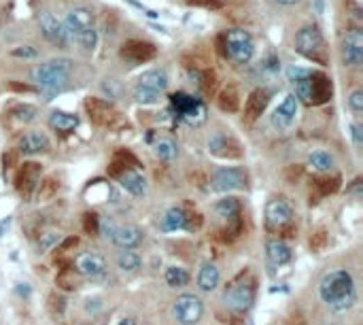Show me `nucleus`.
<instances>
[{"mask_svg":"<svg viewBox=\"0 0 363 325\" xmlns=\"http://www.w3.org/2000/svg\"><path fill=\"white\" fill-rule=\"evenodd\" d=\"M9 115H11L13 119H17L19 124H30V121L36 117V106H32V104H15V106L9 111Z\"/></svg>","mask_w":363,"mask_h":325,"instance_id":"36","label":"nucleus"},{"mask_svg":"<svg viewBox=\"0 0 363 325\" xmlns=\"http://www.w3.org/2000/svg\"><path fill=\"white\" fill-rule=\"evenodd\" d=\"M40 173H43V168H40V164H36V161H24V164H19V168L15 173L17 191L24 196H30L38 187Z\"/></svg>","mask_w":363,"mask_h":325,"instance_id":"19","label":"nucleus"},{"mask_svg":"<svg viewBox=\"0 0 363 325\" xmlns=\"http://www.w3.org/2000/svg\"><path fill=\"white\" fill-rule=\"evenodd\" d=\"M247 173L242 168H236V166H223V168H217L211 177V187L213 191L217 193H229V191H236V189H245L247 187Z\"/></svg>","mask_w":363,"mask_h":325,"instance_id":"11","label":"nucleus"},{"mask_svg":"<svg viewBox=\"0 0 363 325\" xmlns=\"http://www.w3.org/2000/svg\"><path fill=\"white\" fill-rule=\"evenodd\" d=\"M164 278H166V283H168V287H172V290L187 287L189 280H191L189 272H187L185 268H181V266H168L166 272H164Z\"/></svg>","mask_w":363,"mask_h":325,"instance_id":"31","label":"nucleus"},{"mask_svg":"<svg viewBox=\"0 0 363 325\" xmlns=\"http://www.w3.org/2000/svg\"><path fill=\"white\" fill-rule=\"evenodd\" d=\"M296 98L298 102H304L308 106H321L328 104L334 96V84L332 77H328L321 70H308L300 81H296Z\"/></svg>","mask_w":363,"mask_h":325,"instance_id":"2","label":"nucleus"},{"mask_svg":"<svg viewBox=\"0 0 363 325\" xmlns=\"http://www.w3.org/2000/svg\"><path fill=\"white\" fill-rule=\"evenodd\" d=\"M342 64L348 68H359L363 64V32L359 28H348L340 45Z\"/></svg>","mask_w":363,"mask_h":325,"instance_id":"12","label":"nucleus"},{"mask_svg":"<svg viewBox=\"0 0 363 325\" xmlns=\"http://www.w3.org/2000/svg\"><path fill=\"white\" fill-rule=\"evenodd\" d=\"M209 151L221 159H240L242 155H245V151H242V145L229 136V134H223V132H215L211 138H209Z\"/></svg>","mask_w":363,"mask_h":325,"instance_id":"16","label":"nucleus"},{"mask_svg":"<svg viewBox=\"0 0 363 325\" xmlns=\"http://www.w3.org/2000/svg\"><path fill=\"white\" fill-rule=\"evenodd\" d=\"M83 228H86L88 234H100V217L96 213H86Z\"/></svg>","mask_w":363,"mask_h":325,"instance_id":"39","label":"nucleus"},{"mask_svg":"<svg viewBox=\"0 0 363 325\" xmlns=\"http://www.w3.org/2000/svg\"><path fill=\"white\" fill-rule=\"evenodd\" d=\"M79 126V117L66 111H54L49 115V128L60 132V134H68Z\"/></svg>","mask_w":363,"mask_h":325,"instance_id":"28","label":"nucleus"},{"mask_svg":"<svg viewBox=\"0 0 363 325\" xmlns=\"http://www.w3.org/2000/svg\"><path fill=\"white\" fill-rule=\"evenodd\" d=\"M308 72V68H300V66H289L287 68V79L291 81V84H296V81H300L304 74Z\"/></svg>","mask_w":363,"mask_h":325,"instance_id":"43","label":"nucleus"},{"mask_svg":"<svg viewBox=\"0 0 363 325\" xmlns=\"http://www.w3.org/2000/svg\"><path fill=\"white\" fill-rule=\"evenodd\" d=\"M348 109L359 117L363 113V90H353L348 96Z\"/></svg>","mask_w":363,"mask_h":325,"instance_id":"38","label":"nucleus"},{"mask_svg":"<svg viewBox=\"0 0 363 325\" xmlns=\"http://www.w3.org/2000/svg\"><path fill=\"white\" fill-rule=\"evenodd\" d=\"M138 88H145V90H151V92H157L161 94L166 88H168V74L164 68H151V70H145L140 77H138Z\"/></svg>","mask_w":363,"mask_h":325,"instance_id":"26","label":"nucleus"},{"mask_svg":"<svg viewBox=\"0 0 363 325\" xmlns=\"http://www.w3.org/2000/svg\"><path fill=\"white\" fill-rule=\"evenodd\" d=\"M72 270L86 278H98L106 272V260L98 251H81L72 260Z\"/></svg>","mask_w":363,"mask_h":325,"instance_id":"13","label":"nucleus"},{"mask_svg":"<svg viewBox=\"0 0 363 325\" xmlns=\"http://www.w3.org/2000/svg\"><path fill=\"white\" fill-rule=\"evenodd\" d=\"M296 51L302 54L306 60H312L321 66L328 64V51H325V40L316 26H304L296 34Z\"/></svg>","mask_w":363,"mask_h":325,"instance_id":"6","label":"nucleus"},{"mask_svg":"<svg viewBox=\"0 0 363 325\" xmlns=\"http://www.w3.org/2000/svg\"><path fill=\"white\" fill-rule=\"evenodd\" d=\"M217 104L223 113H236L240 109V96H238V90L227 86L225 90H221L219 98H217Z\"/></svg>","mask_w":363,"mask_h":325,"instance_id":"33","label":"nucleus"},{"mask_svg":"<svg viewBox=\"0 0 363 325\" xmlns=\"http://www.w3.org/2000/svg\"><path fill=\"white\" fill-rule=\"evenodd\" d=\"M187 228V211L181 207H172L161 217V230L164 232H177Z\"/></svg>","mask_w":363,"mask_h":325,"instance_id":"29","label":"nucleus"},{"mask_svg":"<svg viewBox=\"0 0 363 325\" xmlns=\"http://www.w3.org/2000/svg\"><path fill=\"white\" fill-rule=\"evenodd\" d=\"M38 28H40V34H43L51 45L56 47H66L68 45V32L64 28V24L49 11L45 13H40L38 17Z\"/></svg>","mask_w":363,"mask_h":325,"instance_id":"14","label":"nucleus"},{"mask_svg":"<svg viewBox=\"0 0 363 325\" xmlns=\"http://www.w3.org/2000/svg\"><path fill=\"white\" fill-rule=\"evenodd\" d=\"M197 290L200 292H204V294H211L219 287V283H221V270L217 268V264L213 262H207V264H202L200 270H197Z\"/></svg>","mask_w":363,"mask_h":325,"instance_id":"25","label":"nucleus"},{"mask_svg":"<svg viewBox=\"0 0 363 325\" xmlns=\"http://www.w3.org/2000/svg\"><path fill=\"white\" fill-rule=\"evenodd\" d=\"M276 3H278V5H293L296 0H276Z\"/></svg>","mask_w":363,"mask_h":325,"instance_id":"48","label":"nucleus"},{"mask_svg":"<svg viewBox=\"0 0 363 325\" xmlns=\"http://www.w3.org/2000/svg\"><path fill=\"white\" fill-rule=\"evenodd\" d=\"M68 38L76 40V43L92 51L98 43V32H96V15L90 7H74L66 13V19L62 22Z\"/></svg>","mask_w":363,"mask_h":325,"instance_id":"3","label":"nucleus"},{"mask_svg":"<svg viewBox=\"0 0 363 325\" xmlns=\"http://www.w3.org/2000/svg\"><path fill=\"white\" fill-rule=\"evenodd\" d=\"M98 325H102V323H98Z\"/></svg>","mask_w":363,"mask_h":325,"instance_id":"49","label":"nucleus"},{"mask_svg":"<svg viewBox=\"0 0 363 325\" xmlns=\"http://www.w3.org/2000/svg\"><path fill=\"white\" fill-rule=\"evenodd\" d=\"M270 98H272V92L268 88H257L249 94L247 102H245V117L249 121H255L264 115V111L268 109L270 104Z\"/></svg>","mask_w":363,"mask_h":325,"instance_id":"23","label":"nucleus"},{"mask_svg":"<svg viewBox=\"0 0 363 325\" xmlns=\"http://www.w3.org/2000/svg\"><path fill=\"white\" fill-rule=\"evenodd\" d=\"M51 149V141L45 132L40 130H30L26 132L19 143H17V151L24 155H38V153H47Z\"/></svg>","mask_w":363,"mask_h":325,"instance_id":"22","label":"nucleus"},{"mask_svg":"<svg viewBox=\"0 0 363 325\" xmlns=\"http://www.w3.org/2000/svg\"><path fill=\"white\" fill-rule=\"evenodd\" d=\"M172 104H175L179 117L185 121V124H189L193 128L202 126L207 121V106H204V102H200L193 96H187L183 92L172 94Z\"/></svg>","mask_w":363,"mask_h":325,"instance_id":"10","label":"nucleus"},{"mask_svg":"<svg viewBox=\"0 0 363 325\" xmlns=\"http://www.w3.org/2000/svg\"><path fill=\"white\" fill-rule=\"evenodd\" d=\"M213 211L221 221H225V230L240 232V221H238L240 219V202H238V198L225 196V198L217 200Z\"/></svg>","mask_w":363,"mask_h":325,"instance_id":"18","label":"nucleus"},{"mask_svg":"<svg viewBox=\"0 0 363 325\" xmlns=\"http://www.w3.org/2000/svg\"><path fill=\"white\" fill-rule=\"evenodd\" d=\"M86 111L96 126L106 128V126H113L117 119V111L113 109V104L102 98H86Z\"/></svg>","mask_w":363,"mask_h":325,"instance_id":"21","label":"nucleus"},{"mask_svg":"<svg viewBox=\"0 0 363 325\" xmlns=\"http://www.w3.org/2000/svg\"><path fill=\"white\" fill-rule=\"evenodd\" d=\"M117 179H119V185L124 187L130 196H143V193L147 191V181H145V177H143L138 171H134V168L124 171Z\"/></svg>","mask_w":363,"mask_h":325,"instance_id":"27","label":"nucleus"},{"mask_svg":"<svg viewBox=\"0 0 363 325\" xmlns=\"http://www.w3.org/2000/svg\"><path fill=\"white\" fill-rule=\"evenodd\" d=\"M223 54L238 64H249L255 54V43L247 30H229L223 38Z\"/></svg>","mask_w":363,"mask_h":325,"instance_id":"8","label":"nucleus"},{"mask_svg":"<svg viewBox=\"0 0 363 325\" xmlns=\"http://www.w3.org/2000/svg\"><path fill=\"white\" fill-rule=\"evenodd\" d=\"M293 207L285 198H272L266 205V228L272 234H285L293 230Z\"/></svg>","mask_w":363,"mask_h":325,"instance_id":"7","label":"nucleus"},{"mask_svg":"<svg viewBox=\"0 0 363 325\" xmlns=\"http://www.w3.org/2000/svg\"><path fill=\"white\" fill-rule=\"evenodd\" d=\"M316 187H321L323 193H332L340 187V177H332V179H323V181H316L314 183Z\"/></svg>","mask_w":363,"mask_h":325,"instance_id":"40","label":"nucleus"},{"mask_svg":"<svg viewBox=\"0 0 363 325\" xmlns=\"http://www.w3.org/2000/svg\"><path fill=\"white\" fill-rule=\"evenodd\" d=\"M143 266V257L136 251H119L117 253V268L126 274L136 272Z\"/></svg>","mask_w":363,"mask_h":325,"instance_id":"32","label":"nucleus"},{"mask_svg":"<svg viewBox=\"0 0 363 325\" xmlns=\"http://www.w3.org/2000/svg\"><path fill=\"white\" fill-rule=\"evenodd\" d=\"M308 166L314 171V173H332L334 166H336V159L330 151H323V149H316L308 155Z\"/></svg>","mask_w":363,"mask_h":325,"instance_id":"30","label":"nucleus"},{"mask_svg":"<svg viewBox=\"0 0 363 325\" xmlns=\"http://www.w3.org/2000/svg\"><path fill=\"white\" fill-rule=\"evenodd\" d=\"M350 138H353V143H355V147L357 149H361L363 147V126L361 124H357V121H355V124H350Z\"/></svg>","mask_w":363,"mask_h":325,"instance_id":"41","label":"nucleus"},{"mask_svg":"<svg viewBox=\"0 0 363 325\" xmlns=\"http://www.w3.org/2000/svg\"><path fill=\"white\" fill-rule=\"evenodd\" d=\"M119 54H121V58L132 62V64H145V62H149L157 56V47L153 43H149V40L130 38V40H126L124 45H121Z\"/></svg>","mask_w":363,"mask_h":325,"instance_id":"15","label":"nucleus"},{"mask_svg":"<svg viewBox=\"0 0 363 325\" xmlns=\"http://www.w3.org/2000/svg\"><path fill=\"white\" fill-rule=\"evenodd\" d=\"M255 294H257V280L249 272H242L225 287L223 304L227 310H232L236 315H245L251 310V306L255 302Z\"/></svg>","mask_w":363,"mask_h":325,"instance_id":"4","label":"nucleus"},{"mask_svg":"<svg viewBox=\"0 0 363 325\" xmlns=\"http://www.w3.org/2000/svg\"><path fill=\"white\" fill-rule=\"evenodd\" d=\"M266 255L274 266H285L293 260L291 247L287 245V240H282L280 236L266 240Z\"/></svg>","mask_w":363,"mask_h":325,"instance_id":"24","label":"nucleus"},{"mask_svg":"<svg viewBox=\"0 0 363 325\" xmlns=\"http://www.w3.org/2000/svg\"><path fill=\"white\" fill-rule=\"evenodd\" d=\"M117 325H136V319L134 317H124V319H119Z\"/></svg>","mask_w":363,"mask_h":325,"instance_id":"46","label":"nucleus"},{"mask_svg":"<svg viewBox=\"0 0 363 325\" xmlns=\"http://www.w3.org/2000/svg\"><path fill=\"white\" fill-rule=\"evenodd\" d=\"M60 240H62V232L60 230H43L38 234V251L40 253L51 251L54 247L60 245Z\"/></svg>","mask_w":363,"mask_h":325,"instance_id":"35","label":"nucleus"},{"mask_svg":"<svg viewBox=\"0 0 363 325\" xmlns=\"http://www.w3.org/2000/svg\"><path fill=\"white\" fill-rule=\"evenodd\" d=\"M348 191H350V193H355V196L359 198V196H361V179H355V181H353V185L348 187Z\"/></svg>","mask_w":363,"mask_h":325,"instance_id":"45","label":"nucleus"},{"mask_svg":"<svg viewBox=\"0 0 363 325\" xmlns=\"http://www.w3.org/2000/svg\"><path fill=\"white\" fill-rule=\"evenodd\" d=\"M111 240L115 242V247H119L121 251H132L143 242V232H140V228H136L132 223H121V225L113 228Z\"/></svg>","mask_w":363,"mask_h":325,"instance_id":"20","label":"nucleus"},{"mask_svg":"<svg viewBox=\"0 0 363 325\" xmlns=\"http://www.w3.org/2000/svg\"><path fill=\"white\" fill-rule=\"evenodd\" d=\"M11 90H19V92H30L32 88H28V86H17V84H11Z\"/></svg>","mask_w":363,"mask_h":325,"instance_id":"47","label":"nucleus"},{"mask_svg":"<svg viewBox=\"0 0 363 325\" xmlns=\"http://www.w3.org/2000/svg\"><path fill=\"white\" fill-rule=\"evenodd\" d=\"M70 72H72V62L68 58H56V60L38 64L32 70V79L38 88H43L47 92H56L68 84Z\"/></svg>","mask_w":363,"mask_h":325,"instance_id":"5","label":"nucleus"},{"mask_svg":"<svg viewBox=\"0 0 363 325\" xmlns=\"http://www.w3.org/2000/svg\"><path fill=\"white\" fill-rule=\"evenodd\" d=\"M187 5H195V7H204V9H221L223 0H185Z\"/></svg>","mask_w":363,"mask_h":325,"instance_id":"42","label":"nucleus"},{"mask_svg":"<svg viewBox=\"0 0 363 325\" xmlns=\"http://www.w3.org/2000/svg\"><path fill=\"white\" fill-rule=\"evenodd\" d=\"M153 151H155V155H157L159 159L170 161V159H175V157H177L179 147H177V143H175L172 138H168V136H161V138H157V141L153 143Z\"/></svg>","mask_w":363,"mask_h":325,"instance_id":"34","label":"nucleus"},{"mask_svg":"<svg viewBox=\"0 0 363 325\" xmlns=\"http://www.w3.org/2000/svg\"><path fill=\"white\" fill-rule=\"evenodd\" d=\"M318 296L336 312L350 308L357 302V287L350 270L334 268L323 274L318 280Z\"/></svg>","mask_w":363,"mask_h":325,"instance_id":"1","label":"nucleus"},{"mask_svg":"<svg viewBox=\"0 0 363 325\" xmlns=\"http://www.w3.org/2000/svg\"><path fill=\"white\" fill-rule=\"evenodd\" d=\"M298 98L293 94H287L282 98V102L274 109L272 117H270V124L276 128V130H289L296 121V115H298Z\"/></svg>","mask_w":363,"mask_h":325,"instance_id":"17","label":"nucleus"},{"mask_svg":"<svg viewBox=\"0 0 363 325\" xmlns=\"http://www.w3.org/2000/svg\"><path fill=\"white\" fill-rule=\"evenodd\" d=\"M11 54H13L15 58H36V49H32L30 45H22V47L13 49Z\"/></svg>","mask_w":363,"mask_h":325,"instance_id":"44","label":"nucleus"},{"mask_svg":"<svg viewBox=\"0 0 363 325\" xmlns=\"http://www.w3.org/2000/svg\"><path fill=\"white\" fill-rule=\"evenodd\" d=\"M204 315V302L195 294H181L172 304V317L179 325H195Z\"/></svg>","mask_w":363,"mask_h":325,"instance_id":"9","label":"nucleus"},{"mask_svg":"<svg viewBox=\"0 0 363 325\" xmlns=\"http://www.w3.org/2000/svg\"><path fill=\"white\" fill-rule=\"evenodd\" d=\"M134 98H136L138 104H155V102H159V94L151 92V90H145V88H136L134 90Z\"/></svg>","mask_w":363,"mask_h":325,"instance_id":"37","label":"nucleus"}]
</instances>
